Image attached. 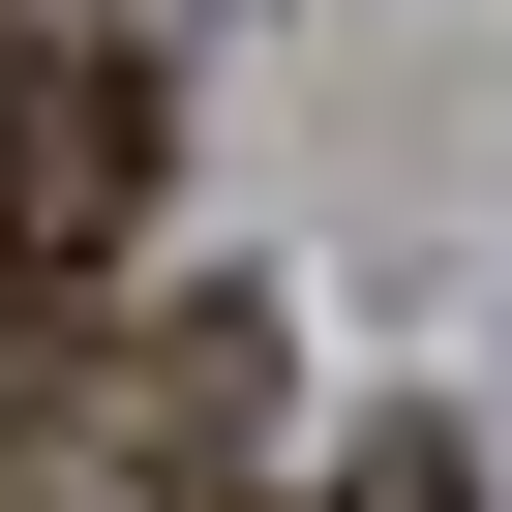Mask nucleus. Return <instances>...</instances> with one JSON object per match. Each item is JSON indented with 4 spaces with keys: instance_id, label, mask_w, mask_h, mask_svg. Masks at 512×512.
Here are the masks:
<instances>
[{
    "instance_id": "obj_1",
    "label": "nucleus",
    "mask_w": 512,
    "mask_h": 512,
    "mask_svg": "<svg viewBox=\"0 0 512 512\" xmlns=\"http://www.w3.org/2000/svg\"><path fill=\"white\" fill-rule=\"evenodd\" d=\"M151 31L121 0H0V392H61V332L121 302V241H151Z\"/></svg>"
},
{
    "instance_id": "obj_2",
    "label": "nucleus",
    "mask_w": 512,
    "mask_h": 512,
    "mask_svg": "<svg viewBox=\"0 0 512 512\" xmlns=\"http://www.w3.org/2000/svg\"><path fill=\"white\" fill-rule=\"evenodd\" d=\"M332 512H482V422H362V452H332Z\"/></svg>"
}]
</instances>
